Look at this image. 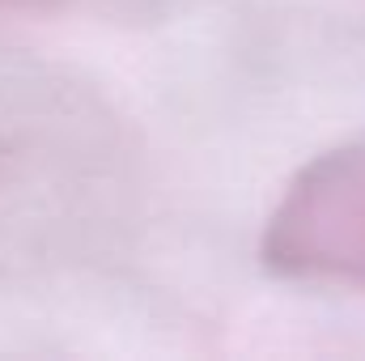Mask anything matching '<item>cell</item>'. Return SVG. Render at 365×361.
<instances>
[{"instance_id": "obj_1", "label": "cell", "mask_w": 365, "mask_h": 361, "mask_svg": "<svg viewBox=\"0 0 365 361\" xmlns=\"http://www.w3.org/2000/svg\"><path fill=\"white\" fill-rule=\"evenodd\" d=\"M259 255L289 280L365 293V141L319 153L284 183Z\"/></svg>"}]
</instances>
